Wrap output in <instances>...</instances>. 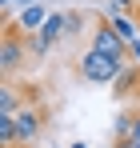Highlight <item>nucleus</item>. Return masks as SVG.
<instances>
[{"instance_id": "f257e3e1", "label": "nucleus", "mask_w": 140, "mask_h": 148, "mask_svg": "<svg viewBox=\"0 0 140 148\" xmlns=\"http://www.w3.org/2000/svg\"><path fill=\"white\" fill-rule=\"evenodd\" d=\"M120 72H124V60H116L100 48H88L80 56V76L92 84H112V80H120Z\"/></svg>"}, {"instance_id": "f03ea898", "label": "nucleus", "mask_w": 140, "mask_h": 148, "mask_svg": "<svg viewBox=\"0 0 140 148\" xmlns=\"http://www.w3.org/2000/svg\"><path fill=\"white\" fill-rule=\"evenodd\" d=\"M64 28H68V16L64 12H52V16H44V24H40V32H36V44H32V52L36 56H44L60 36H64Z\"/></svg>"}, {"instance_id": "7ed1b4c3", "label": "nucleus", "mask_w": 140, "mask_h": 148, "mask_svg": "<svg viewBox=\"0 0 140 148\" xmlns=\"http://www.w3.org/2000/svg\"><path fill=\"white\" fill-rule=\"evenodd\" d=\"M24 28H8L4 32V56H0V64H4V72H12L16 64H20V56H28V44H24Z\"/></svg>"}, {"instance_id": "20e7f679", "label": "nucleus", "mask_w": 140, "mask_h": 148, "mask_svg": "<svg viewBox=\"0 0 140 148\" xmlns=\"http://www.w3.org/2000/svg\"><path fill=\"white\" fill-rule=\"evenodd\" d=\"M92 48H100V52H108V56H116V60H124V48H128V44L120 40V32L112 24H100L92 32Z\"/></svg>"}, {"instance_id": "39448f33", "label": "nucleus", "mask_w": 140, "mask_h": 148, "mask_svg": "<svg viewBox=\"0 0 140 148\" xmlns=\"http://www.w3.org/2000/svg\"><path fill=\"white\" fill-rule=\"evenodd\" d=\"M40 136V112L36 108H20L16 112V144H32Z\"/></svg>"}, {"instance_id": "423d86ee", "label": "nucleus", "mask_w": 140, "mask_h": 148, "mask_svg": "<svg viewBox=\"0 0 140 148\" xmlns=\"http://www.w3.org/2000/svg\"><path fill=\"white\" fill-rule=\"evenodd\" d=\"M16 24H20L24 32H40V24H44V8H40V4H24V12H20Z\"/></svg>"}, {"instance_id": "0eeeda50", "label": "nucleus", "mask_w": 140, "mask_h": 148, "mask_svg": "<svg viewBox=\"0 0 140 148\" xmlns=\"http://www.w3.org/2000/svg\"><path fill=\"white\" fill-rule=\"evenodd\" d=\"M108 24L120 32V40H124V44H132V40H136V28H132V20H128V12H124V16H112Z\"/></svg>"}, {"instance_id": "6e6552de", "label": "nucleus", "mask_w": 140, "mask_h": 148, "mask_svg": "<svg viewBox=\"0 0 140 148\" xmlns=\"http://www.w3.org/2000/svg\"><path fill=\"white\" fill-rule=\"evenodd\" d=\"M0 144L4 148L16 144V116H0Z\"/></svg>"}, {"instance_id": "1a4fd4ad", "label": "nucleus", "mask_w": 140, "mask_h": 148, "mask_svg": "<svg viewBox=\"0 0 140 148\" xmlns=\"http://www.w3.org/2000/svg\"><path fill=\"white\" fill-rule=\"evenodd\" d=\"M0 116H16V92L0 88Z\"/></svg>"}, {"instance_id": "9d476101", "label": "nucleus", "mask_w": 140, "mask_h": 148, "mask_svg": "<svg viewBox=\"0 0 140 148\" xmlns=\"http://www.w3.org/2000/svg\"><path fill=\"white\" fill-rule=\"evenodd\" d=\"M128 52H132V60H140V40H132V44H128Z\"/></svg>"}, {"instance_id": "9b49d317", "label": "nucleus", "mask_w": 140, "mask_h": 148, "mask_svg": "<svg viewBox=\"0 0 140 148\" xmlns=\"http://www.w3.org/2000/svg\"><path fill=\"white\" fill-rule=\"evenodd\" d=\"M132 140H140V120H136V124H132Z\"/></svg>"}, {"instance_id": "f8f14e48", "label": "nucleus", "mask_w": 140, "mask_h": 148, "mask_svg": "<svg viewBox=\"0 0 140 148\" xmlns=\"http://www.w3.org/2000/svg\"><path fill=\"white\" fill-rule=\"evenodd\" d=\"M124 148H140V140H128V144H124Z\"/></svg>"}, {"instance_id": "ddd939ff", "label": "nucleus", "mask_w": 140, "mask_h": 148, "mask_svg": "<svg viewBox=\"0 0 140 148\" xmlns=\"http://www.w3.org/2000/svg\"><path fill=\"white\" fill-rule=\"evenodd\" d=\"M16 4H36V0H16Z\"/></svg>"}, {"instance_id": "4468645a", "label": "nucleus", "mask_w": 140, "mask_h": 148, "mask_svg": "<svg viewBox=\"0 0 140 148\" xmlns=\"http://www.w3.org/2000/svg\"><path fill=\"white\" fill-rule=\"evenodd\" d=\"M136 8H140V0H136Z\"/></svg>"}, {"instance_id": "2eb2a0df", "label": "nucleus", "mask_w": 140, "mask_h": 148, "mask_svg": "<svg viewBox=\"0 0 140 148\" xmlns=\"http://www.w3.org/2000/svg\"><path fill=\"white\" fill-rule=\"evenodd\" d=\"M76 148H80V144H76Z\"/></svg>"}]
</instances>
